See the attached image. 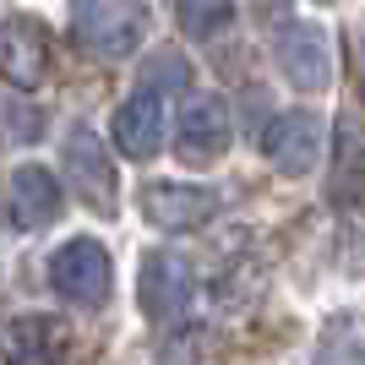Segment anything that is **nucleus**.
I'll list each match as a JSON object with an SVG mask.
<instances>
[{
  "mask_svg": "<svg viewBox=\"0 0 365 365\" xmlns=\"http://www.w3.org/2000/svg\"><path fill=\"white\" fill-rule=\"evenodd\" d=\"M153 6L148 0H71V38L98 61H125L148 38Z\"/></svg>",
  "mask_w": 365,
  "mask_h": 365,
  "instance_id": "nucleus-1",
  "label": "nucleus"
},
{
  "mask_svg": "<svg viewBox=\"0 0 365 365\" xmlns=\"http://www.w3.org/2000/svg\"><path fill=\"white\" fill-rule=\"evenodd\" d=\"M322 148H327V120H322L317 109H284L267 120L262 131V153H267V164L278 175H311L322 164Z\"/></svg>",
  "mask_w": 365,
  "mask_h": 365,
  "instance_id": "nucleus-2",
  "label": "nucleus"
},
{
  "mask_svg": "<svg viewBox=\"0 0 365 365\" xmlns=\"http://www.w3.org/2000/svg\"><path fill=\"white\" fill-rule=\"evenodd\" d=\"M49 284L66 294V300L76 305H98L109 300V284H115V267H109V251L98 240H88V235H76V240H66L55 257H49Z\"/></svg>",
  "mask_w": 365,
  "mask_h": 365,
  "instance_id": "nucleus-3",
  "label": "nucleus"
},
{
  "mask_svg": "<svg viewBox=\"0 0 365 365\" xmlns=\"http://www.w3.org/2000/svg\"><path fill=\"white\" fill-rule=\"evenodd\" d=\"M175 153L185 164H218L229 153V104L218 93H191L175 115Z\"/></svg>",
  "mask_w": 365,
  "mask_h": 365,
  "instance_id": "nucleus-4",
  "label": "nucleus"
},
{
  "mask_svg": "<svg viewBox=\"0 0 365 365\" xmlns=\"http://www.w3.org/2000/svg\"><path fill=\"white\" fill-rule=\"evenodd\" d=\"M273 61L289 76V88H300V93H322L333 82V49H327V33L317 22H284L278 44H273Z\"/></svg>",
  "mask_w": 365,
  "mask_h": 365,
  "instance_id": "nucleus-5",
  "label": "nucleus"
},
{
  "mask_svg": "<svg viewBox=\"0 0 365 365\" xmlns=\"http://www.w3.org/2000/svg\"><path fill=\"white\" fill-rule=\"evenodd\" d=\"M66 175H71V185L82 191V197L98 207L104 218H115V164L104 158V142H98V131H88V125H76L71 137H66Z\"/></svg>",
  "mask_w": 365,
  "mask_h": 365,
  "instance_id": "nucleus-6",
  "label": "nucleus"
},
{
  "mask_svg": "<svg viewBox=\"0 0 365 365\" xmlns=\"http://www.w3.org/2000/svg\"><path fill=\"white\" fill-rule=\"evenodd\" d=\"M142 213H148V224L169 229V235H185V229H202L207 218L218 213V191L213 185H148L142 191Z\"/></svg>",
  "mask_w": 365,
  "mask_h": 365,
  "instance_id": "nucleus-7",
  "label": "nucleus"
},
{
  "mask_svg": "<svg viewBox=\"0 0 365 365\" xmlns=\"http://www.w3.org/2000/svg\"><path fill=\"white\" fill-rule=\"evenodd\" d=\"M0 71L16 93H28L44 82L49 71V33L33 22V16H11L6 22V38H0Z\"/></svg>",
  "mask_w": 365,
  "mask_h": 365,
  "instance_id": "nucleus-8",
  "label": "nucleus"
},
{
  "mask_svg": "<svg viewBox=\"0 0 365 365\" xmlns=\"http://www.w3.org/2000/svg\"><path fill=\"white\" fill-rule=\"evenodd\" d=\"M142 311H148L153 322H169L180 317L185 300H191V262L175 257V251H153L148 262H142Z\"/></svg>",
  "mask_w": 365,
  "mask_h": 365,
  "instance_id": "nucleus-9",
  "label": "nucleus"
},
{
  "mask_svg": "<svg viewBox=\"0 0 365 365\" xmlns=\"http://www.w3.org/2000/svg\"><path fill=\"white\" fill-rule=\"evenodd\" d=\"M109 131H115V148H120L125 158H153V153L164 148V98L153 88H137L115 109V125H109Z\"/></svg>",
  "mask_w": 365,
  "mask_h": 365,
  "instance_id": "nucleus-10",
  "label": "nucleus"
},
{
  "mask_svg": "<svg viewBox=\"0 0 365 365\" xmlns=\"http://www.w3.org/2000/svg\"><path fill=\"white\" fill-rule=\"evenodd\" d=\"M61 180L44 164H22L11 169V224L16 229H44L61 218Z\"/></svg>",
  "mask_w": 365,
  "mask_h": 365,
  "instance_id": "nucleus-11",
  "label": "nucleus"
},
{
  "mask_svg": "<svg viewBox=\"0 0 365 365\" xmlns=\"http://www.w3.org/2000/svg\"><path fill=\"white\" fill-rule=\"evenodd\" d=\"M66 344V322L55 317H16L11 333H6V360L11 365H44L49 349Z\"/></svg>",
  "mask_w": 365,
  "mask_h": 365,
  "instance_id": "nucleus-12",
  "label": "nucleus"
},
{
  "mask_svg": "<svg viewBox=\"0 0 365 365\" xmlns=\"http://www.w3.org/2000/svg\"><path fill=\"white\" fill-rule=\"evenodd\" d=\"M311 365H365V317H333L317 338Z\"/></svg>",
  "mask_w": 365,
  "mask_h": 365,
  "instance_id": "nucleus-13",
  "label": "nucleus"
},
{
  "mask_svg": "<svg viewBox=\"0 0 365 365\" xmlns=\"http://www.w3.org/2000/svg\"><path fill=\"white\" fill-rule=\"evenodd\" d=\"M185 38H218L224 28H235V0H175Z\"/></svg>",
  "mask_w": 365,
  "mask_h": 365,
  "instance_id": "nucleus-14",
  "label": "nucleus"
},
{
  "mask_svg": "<svg viewBox=\"0 0 365 365\" xmlns=\"http://www.w3.org/2000/svg\"><path fill=\"white\" fill-rule=\"evenodd\" d=\"M191 82V61L185 55H175V49H158L148 61V71H142V88H153V93H164V88H185Z\"/></svg>",
  "mask_w": 365,
  "mask_h": 365,
  "instance_id": "nucleus-15",
  "label": "nucleus"
},
{
  "mask_svg": "<svg viewBox=\"0 0 365 365\" xmlns=\"http://www.w3.org/2000/svg\"><path fill=\"white\" fill-rule=\"evenodd\" d=\"M33 109H22V104H11V142H28L33 137V120H28Z\"/></svg>",
  "mask_w": 365,
  "mask_h": 365,
  "instance_id": "nucleus-16",
  "label": "nucleus"
},
{
  "mask_svg": "<svg viewBox=\"0 0 365 365\" xmlns=\"http://www.w3.org/2000/svg\"><path fill=\"white\" fill-rule=\"evenodd\" d=\"M278 6H284V0H257V11H262V16H278Z\"/></svg>",
  "mask_w": 365,
  "mask_h": 365,
  "instance_id": "nucleus-17",
  "label": "nucleus"
},
{
  "mask_svg": "<svg viewBox=\"0 0 365 365\" xmlns=\"http://www.w3.org/2000/svg\"><path fill=\"white\" fill-rule=\"evenodd\" d=\"M317 6H333V0H317Z\"/></svg>",
  "mask_w": 365,
  "mask_h": 365,
  "instance_id": "nucleus-18",
  "label": "nucleus"
},
{
  "mask_svg": "<svg viewBox=\"0 0 365 365\" xmlns=\"http://www.w3.org/2000/svg\"><path fill=\"white\" fill-rule=\"evenodd\" d=\"M360 49H365V44H360Z\"/></svg>",
  "mask_w": 365,
  "mask_h": 365,
  "instance_id": "nucleus-19",
  "label": "nucleus"
}]
</instances>
